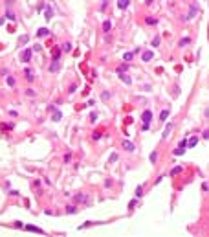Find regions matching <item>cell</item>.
Returning <instances> with one entry per match:
<instances>
[{"label": "cell", "instance_id": "cell-1", "mask_svg": "<svg viewBox=\"0 0 209 237\" xmlns=\"http://www.w3.org/2000/svg\"><path fill=\"white\" fill-rule=\"evenodd\" d=\"M150 120H152V110H143V112H141V122H143V129H145V131L149 129Z\"/></svg>", "mask_w": 209, "mask_h": 237}, {"label": "cell", "instance_id": "cell-2", "mask_svg": "<svg viewBox=\"0 0 209 237\" xmlns=\"http://www.w3.org/2000/svg\"><path fill=\"white\" fill-rule=\"evenodd\" d=\"M31 54H33V50H31V48H26V50H22V52H20L18 57H20L22 63H30V61H31Z\"/></svg>", "mask_w": 209, "mask_h": 237}, {"label": "cell", "instance_id": "cell-3", "mask_svg": "<svg viewBox=\"0 0 209 237\" xmlns=\"http://www.w3.org/2000/svg\"><path fill=\"white\" fill-rule=\"evenodd\" d=\"M121 145H123V149H125V151H128V153H132V151L136 149V147H134V144H132V141H128V140H123V141H121Z\"/></svg>", "mask_w": 209, "mask_h": 237}, {"label": "cell", "instance_id": "cell-4", "mask_svg": "<svg viewBox=\"0 0 209 237\" xmlns=\"http://www.w3.org/2000/svg\"><path fill=\"white\" fill-rule=\"evenodd\" d=\"M74 200H75L77 204H84V202H88V195L79 193V195H75V197H74Z\"/></svg>", "mask_w": 209, "mask_h": 237}, {"label": "cell", "instance_id": "cell-5", "mask_svg": "<svg viewBox=\"0 0 209 237\" xmlns=\"http://www.w3.org/2000/svg\"><path fill=\"white\" fill-rule=\"evenodd\" d=\"M24 76H26V81H28V83H31V81L35 79V74H33L31 68H26V70H24Z\"/></svg>", "mask_w": 209, "mask_h": 237}, {"label": "cell", "instance_id": "cell-6", "mask_svg": "<svg viewBox=\"0 0 209 237\" xmlns=\"http://www.w3.org/2000/svg\"><path fill=\"white\" fill-rule=\"evenodd\" d=\"M152 57H154V54H152L150 50H147V52H143V55H141V61H143V63H149Z\"/></svg>", "mask_w": 209, "mask_h": 237}, {"label": "cell", "instance_id": "cell-7", "mask_svg": "<svg viewBox=\"0 0 209 237\" xmlns=\"http://www.w3.org/2000/svg\"><path fill=\"white\" fill-rule=\"evenodd\" d=\"M59 68H61V63L59 61H52V64H50V72H59Z\"/></svg>", "mask_w": 209, "mask_h": 237}, {"label": "cell", "instance_id": "cell-8", "mask_svg": "<svg viewBox=\"0 0 209 237\" xmlns=\"http://www.w3.org/2000/svg\"><path fill=\"white\" fill-rule=\"evenodd\" d=\"M52 17H53V9H52L50 6H46V9H44V18H46V20H50Z\"/></svg>", "mask_w": 209, "mask_h": 237}, {"label": "cell", "instance_id": "cell-9", "mask_svg": "<svg viewBox=\"0 0 209 237\" xmlns=\"http://www.w3.org/2000/svg\"><path fill=\"white\" fill-rule=\"evenodd\" d=\"M24 230H28V232H35V233H44V230H40V228H37V226H31V224L24 226Z\"/></svg>", "mask_w": 209, "mask_h": 237}, {"label": "cell", "instance_id": "cell-10", "mask_svg": "<svg viewBox=\"0 0 209 237\" xmlns=\"http://www.w3.org/2000/svg\"><path fill=\"white\" fill-rule=\"evenodd\" d=\"M61 118H62V112L55 109V110H53V114H52V120H53V122H61Z\"/></svg>", "mask_w": 209, "mask_h": 237}, {"label": "cell", "instance_id": "cell-11", "mask_svg": "<svg viewBox=\"0 0 209 237\" xmlns=\"http://www.w3.org/2000/svg\"><path fill=\"white\" fill-rule=\"evenodd\" d=\"M66 213H68V215H74V213H77V206H75V204L66 206Z\"/></svg>", "mask_w": 209, "mask_h": 237}, {"label": "cell", "instance_id": "cell-12", "mask_svg": "<svg viewBox=\"0 0 209 237\" xmlns=\"http://www.w3.org/2000/svg\"><path fill=\"white\" fill-rule=\"evenodd\" d=\"M196 11H198V8H196V6L193 4V6H191V9H189V15L185 17V20H191V18L195 17V13H196Z\"/></svg>", "mask_w": 209, "mask_h": 237}, {"label": "cell", "instance_id": "cell-13", "mask_svg": "<svg viewBox=\"0 0 209 237\" xmlns=\"http://www.w3.org/2000/svg\"><path fill=\"white\" fill-rule=\"evenodd\" d=\"M167 118H169V109H163V110H161V114H160V122H165Z\"/></svg>", "mask_w": 209, "mask_h": 237}, {"label": "cell", "instance_id": "cell-14", "mask_svg": "<svg viewBox=\"0 0 209 237\" xmlns=\"http://www.w3.org/2000/svg\"><path fill=\"white\" fill-rule=\"evenodd\" d=\"M119 77H121V81H123V83H125V85H130V83H132V79H130V77H128V76H127V74H123V72H121V74H119Z\"/></svg>", "mask_w": 209, "mask_h": 237}, {"label": "cell", "instance_id": "cell-15", "mask_svg": "<svg viewBox=\"0 0 209 237\" xmlns=\"http://www.w3.org/2000/svg\"><path fill=\"white\" fill-rule=\"evenodd\" d=\"M118 8L119 9H127L128 8V0H118Z\"/></svg>", "mask_w": 209, "mask_h": 237}, {"label": "cell", "instance_id": "cell-16", "mask_svg": "<svg viewBox=\"0 0 209 237\" xmlns=\"http://www.w3.org/2000/svg\"><path fill=\"white\" fill-rule=\"evenodd\" d=\"M183 153H185V147H182V145H178V147L174 149V153H173V154H174V156H180V154H183Z\"/></svg>", "mask_w": 209, "mask_h": 237}, {"label": "cell", "instance_id": "cell-17", "mask_svg": "<svg viewBox=\"0 0 209 237\" xmlns=\"http://www.w3.org/2000/svg\"><path fill=\"white\" fill-rule=\"evenodd\" d=\"M110 28H112V22H110V20H105V22H103V31H106V33H108V31H110Z\"/></svg>", "mask_w": 209, "mask_h": 237}, {"label": "cell", "instance_id": "cell-18", "mask_svg": "<svg viewBox=\"0 0 209 237\" xmlns=\"http://www.w3.org/2000/svg\"><path fill=\"white\" fill-rule=\"evenodd\" d=\"M48 33H50V31H48V28H39V31H37V35H39V37H46Z\"/></svg>", "mask_w": 209, "mask_h": 237}, {"label": "cell", "instance_id": "cell-19", "mask_svg": "<svg viewBox=\"0 0 209 237\" xmlns=\"http://www.w3.org/2000/svg\"><path fill=\"white\" fill-rule=\"evenodd\" d=\"M6 18H8V20H11V22H15V20H17V17H15V13H13V11H6Z\"/></svg>", "mask_w": 209, "mask_h": 237}, {"label": "cell", "instance_id": "cell-20", "mask_svg": "<svg viewBox=\"0 0 209 237\" xmlns=\"http://www.w3.org/2000/svg\"><path fill=\"white\" fill-rule=\"evenodd\" d=\"M191 42V39L189 37H183V39H180V42H178V46H187Z\"/></svg>", "mask_w": 209, "mask_h": 237}, {"label": "cell", "instance_id": "cell-21", "mask_svg": "<svg viewBox=\"0 0 209 237\" xmlns=\"http://www.w3.org/2000/svg\"><path fill=\"white\" fill-rule=\"evenodd\" d=\"M141 195H143V186H138V187H136V197L139 199Z\"/></svg>", "mask_w": 209, "mask_h": 237}, {"label": "cell", "instance_id": "cell-22", "mask_svg": "<svg viewBox=\"0 0 209 237\" xmlns=\"http://www.w3.org/2000/svg\"><path fill=\"white\" fill-rule=\"evenodd\" d=\"M6 81H8V85H9V86H15V77H13V76H8V77H6Z\"/></svg>", "mask_w": 209, "mask_h": 237}, {"label": "cell", "instance_id": "cell-23", "mask_svg": "<svg viewBox=\"0 0 209 237\" xmlns=\"http://www.w3.org/2000/svg\"><path fill=\"white\" fill-rule=\"evenodd\" d=\"M171 129H173V123H167V127H165V131H163V138H167V134L171 132Z\"/></svg>", "mask_w": 209, "mask_h": 237}, {"label": "cell", "instance_id": "cell-24", "mask_svg": "<svg viewBox=\"0 0 209 237\" xmlns=\"http://www.w3.org/2000/svg\"><path fill=\"white\" fill-rule=\"evenodd\" d=\"M28 41H30V37H28V35H22V37L18 39V42H20V44H28Z\"/></svg>", "mask_w": 209, "mask_h": 237}, {"label": "cell", "instance_id": "cell-25", "mask_svg": "<svg viewBox=\"0 0 209 237\" xmlns=\"http://www.w3.org/2000/svg\"><path fill=\"white\" fill-rule=\"evenodd\" d=\"M196 144H198V138H196V136H193V138L189 140V147H195Z\"/></svg>", "mask_w": 209, "mask_h": 237}, {"label": "cell", "instance_id": "cell-26", "mask_svg": "<svg viewBox=\"0 0 209 237\" xmlns=\"http://www.w3.org/2000/svg\"><path fill=\"white\" fill-rule=\"evenodd\" d=\"M160 41H161V39H160V37L156 35V37L152 39V48H156V46H160Z\"/></svg>", "mask_w": 209, "mask_h": 237}, {"label": "cell", "instance_id": "cell-27", "mask_svg": "<svg viewBox=\"0 0 209 237\" xmlns=\"http://www.w3.org/2000/svg\"><path fill=\"white\" fill-rule=\"evenodd\" d=\"M178 173H182V167H180V165H176V167L171 171V177H174V175H178Z\"/></svg>", "mask_w": 209, "mask_h": 237}, {"label": "cell", "instance_id": "cell-28", "mask_svg": "<svg viewBox=\"0 0 209 237\" xmlns=\"http://www.w3.org/2000/svg\"><path fill=\"white\" fill-rule=\"evenodd\" d=\"M132 57H134V54H132V52H127V54L123 55V61H130Z\"/></svg>", "mask_w": 209, "mask_h": 237}, {"label": "cell", "instance_id": "cell-29", "mask_svg": "<svg viewBox=\"0 0 209 237\" xmlns=\"http://www.w3.org/2000/svg\"><path fill=\"white\" fill-rule=\"evenodd\" d=\"M26 96H30V98H35V90H33V88H26Z\"/></svg>", "mask_w": 209, "mask_h": 237}, {"label": "cell", "instance_id": "cell-30", "mask_svg": "<svg viewBox=\"0 0 209 237\" xmlns=\"http://www.w3.org/2000/svg\"><path fill=\"white\" fill-rule=\"evenodd\" d=\"M62 50H64V52H72V44H70V42L62 44Z\"/></svg>", "mask_w": 209, "mask_h": 237}, {"label": "cell", "instance_id": "cell-31", "mask_svg": "<svg viewBox=\"0 0 209 237\" xmlns=\"http://www.w3.org/2000/svg\"><path fill=\"white\" fill-rule=\"evenodd\" d=\"M116 160H118V154H116V153H112V154H110V158H108V164H114Z\"/></svg>", "mask_w": 209, "mask_h": 237}, {"label": "cell", "instance_id": "cell-32", "mask_svg": "<svg viewBox=\"0 0 209 237\" xmlns=\"http://www.w3.org/2000/svg\"><path fill=\"white\" fill-rule=\"evenodd\" d=\"M145 22H147V24H156L158 20H156V18H152V17H147V18H145Z\"/></svg>", "mask_w": 209, "mask_h": 237}, {"label": "cell", "instance_id": "cell-33", "mask_svg": "<svg viewBox=\"0 0 209 237\" xmlns=\"http://www.w3.org/2000/svg\"><path fill=\"white\" fill-rule=\"evenodd\" d=\"M59 57H61V52H59V50H53V61H59Z\"/></svg>", "mask_w": 209, "mask_h": 237}, {"label": "cell", "instance_id": "cell-34", "mask_svg": "<svg viewBox=\"0 0 209 237\" xmlns=\"http://www.w3.org/2000/svg\"><path fill=\"white\" fill-rule=\"evenodd\" d=\"M156 160H158V153L154 151V153L150 154V162H152V164H156Z\"/></svg>", "mask_w": 209, "mask_h": 237}, {"label": "cell", "instance_id": "cell-35", "mask_svg": "<svg viewBox=\"0 0 209 237\" xmlns=\"http://www.w3.org/2000/svg\"><path fill=\"white\" fill-rule=\"evenodd\" d=\"M77 90V85H70V88H68V94H74Z\"/></svg>", "mask_w": 209, "mask_h": 237}, {"label": "cell", "instance_id": "cell-36", "mask_svg": "<svg viewBox=\"0 0 209 237\" xmlns=\"http://www.w3.org/2000/svg\"><path fill=\"white\" fill-rule=\"evenodd\" d=\"M92 138H94V140H99V138H101V131H96L94 134H92Z\"/></svg>", "mask_w": 209, "mask_h": 237}, {"label": "cell", "instance_id": "cell-37", "mask_svg": "<svg viewBox=\"0 0 209 237\" xmlns=\"http://www.w3.org/2000/svg\"><path fill=\"white\" fill-rule=\"evenodd\" d=\"M70 160H72V154H70V153H66V154H64V164H68Z\"/></svg>", "mask_w": 209, "mask_h": 237}, {"label": "cell", "instance_id": "cell-38", "mask_svg": "<svg viewBox=\"0 0 209 237\" xmlns=\"http://www.w3.org/2000/svg\"><path fill=\"white\" fill-rule=\"evenodd\" d=\"M96 120H97V114L92 112V114H90V122H96Z\"/></svg>", "mask_w": 209, "mask_h": 237}, {"label": "cell", "instance_id": "cell-39", "mask_svg": "<svg viewBox=\"0 0 209 237\" xmlns=\"http://www.w3.org/2000/svg\"><path fill=\"white\" fill-rule=\"evenodd\" d=\"M101 98H103V101H106V99L110 98V94H108V92H103V96H101Z\"/></svg>", "mask_w": 209, "mask_h": 237}, {"label": "cell", "instance_id": "cell-40", "mask_svg": "<svg viewBox=\"0 0 209 237\" xmlns=\"http://www.w3.org/2000/svg\"><path fill=\"white\" fill-rule=\"evenodd\" d=\"M31 50H33V52H40V44H35Z\"/></svg>", "mask_w": 209, "mask_h": 237}, {"label": "cell", "instance_id": "cell-41", "mask_svg": "<svg viewBox=\"0 0 209 237\" xmlns=\"http://www.w3.org/2000/svg\"><path fill=\"white\" fill-rule=\"evenodd\" d=\"M4 20H6L4 17H2V18H0V26H2V24H4Z\"/></svg>", "mask_w": 209, "mask_h": 237}, {"label": "cell", "instance_id": "cell-42", "mask_svg": "<svg viewBox=\"0 0 209 237\" xmlns=\"http://www.w3.org/2000/svg\"><path fill=\"white\" fill-rule=\"evenodd\" d=\"M152 2H154V0H147V2H145V4H152Z\"/></svg>", "mask_w": 209, "mask_h": 237}]
</instances>
